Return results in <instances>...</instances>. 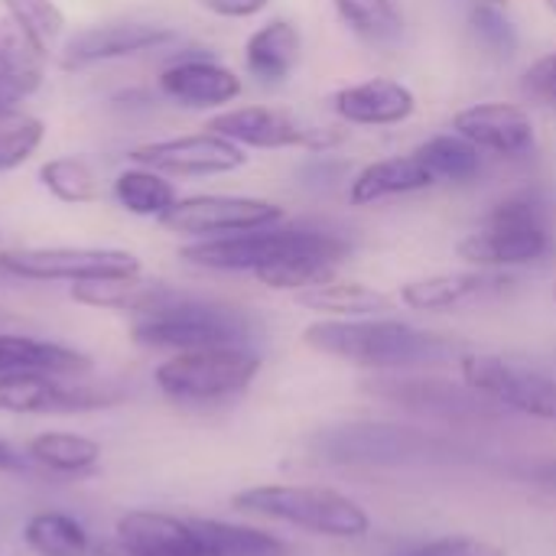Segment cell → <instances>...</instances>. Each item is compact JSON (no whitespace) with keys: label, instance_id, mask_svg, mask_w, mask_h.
<instances>
[{"label":"cell","instance_id":"cell-10","mask_svg":"<svg viewBox=\"0 0 556 556\" xmlns=\"http://www.w3.org/2000/svg\"><path fill=\"white\" fill-rule=\"evenodd\" d=\"M117 388L85 384L81 378L52 375H0V414L55 417V414H91L114 407Z\"/></svg>","mask_w":556,"mask_h":556},{"label":"cell","instance_id":"cell-32","mask_svg":"<svg viewBox=\"0 0 556 556\" xmlns=\"http://www.w3.org/2000/svg\"><path fill=\"white\" fill-rule=\"evenodd\" d=\"M42 121L20 111V108H3L0 111V173L13 169L20 163H26L39 143H42Z\"/></svg>","mask_w":556,"mask_h":556},{"label":"cell","instance_id":"cell-4","mask_svg":"<svg viewBox=\"0 0 556 556\" xmlns=\"http://www.w3.org/2000/svg\"><path fill=\"white\" fill-rule=\"evenodd\" d=\"M231 505L244 515H257V518H270L290 528H303L323 538H362L368 534L371 521L368 511L336 492V489H323V485H254L244 489L231 498Z\"/></svg>","mask_w":556,"mask_h":556},{"label":"cell","instance_id":"cell-29","mask_svg":"<svg viewBox=\"0 0 556 556\" xmlns=\"http://www.w3.org/2000/svg\"><path fill=\"white\" fill-rule=\"evenodd\" d=\"M114 199L121 208H127L130 215H140V218H163L179 202L173 182H166L163 173L147 169V166L121 173L114 179Z\"/></svg>","mask_w":556,"mask_h":556},{"label":"cell","instance_id":"cell-5","mask_svg":"<svg viewBox=\"0 0 556 556\" xmlns=\"http://www.w3.org/2000/svg\"><path fill=\"white\" fill-rule=\"evenodd\" d=\"M459 257L472 267H525L538 264L554 251L544 205L534 195H511L498 202L476 235L459 241Z\"/></svg>","mask_w":556,"mask_h":556},{"label":"cell","instance_id":"cell-3","mask_svg":"<svg viewBox=\"0 0 556 556\" xmlns=\"http://www.w3.org/2000/svg\"><path fill=\"white\" fill-rule=\"evenodd\" d=\"M134 342L153 352H199L222 345H244L251 339V319L215 300L173 293L163 306L137 316L130 329Z\"/></svg>","mask_w":556,"mask_h":556},{"label":"cell","instance_id":"cell-1","mask_svg":"<svg viewBox=\"0 0 556 556\" xmlns=\"http://www.w3.org/2000/svg\"><path fill=\"white\" fill-rule=\"evenodd\" d=\"M303 342L323 355L365 368H420L463 358V345L450 336L417 329L397 319H319L303 332Z\"/></svg>","mask_w":556,"mask_h":556},{"label":"cell","instance_id":"cell-7","mask_svg":"<svg viewBox=\"0 0 556 556\" xmlns=\"http://www.w3.org/2000/svg\"><path fill=\"white\" fill-rule=\"evenodd\" d=\"M365 391L378 401H388L407 414L446 424V427H482L502 420L505 407L485 397L482 391L469 388L466 381H443V378H410V375H384L365 381Z\"/></svg>","mask_w":556,"mask_h":556},{"label":"cell","instance_id":"cell-27","mask_svg":"<svg viewBox=\"0 0 556 556\" xmlns=\"http://www.w3.org/2000/svg\"><path fill=\"white\" fill-rule=\"evenodd\" d=\"M23 541L36 556H88L91 538L81 521L65 511H39L26 521Z\"/></svg>","mask_w":556,"mask_h":556},{"label":"cell","instance_id":"cell-40","mask_svg":"<svg viewBox=\"0 0 556 556\" xmlns=\"http://www.w3.org/2000/svg\"><path fill=\"white\" fill-rule=\"evenodd\" d=\"M554 300H556V283H554Z\"/></svg>","mask_w":556,"mask_h":556},{"label":"cell","instance_id":"cell-22","mask_svg":"<svg viewBox=\"0 0 556 556\" xmlns=\"http://www.w3.org/2000/svg\"><path fill=\"white\" fill-rule=\"evenodd\" d=\"M176 290L156 280H143L140 274L134 277H114V280H88V283H72V300L81 306L94 309H114V313H134L147 316L156 306H163Z\"/></svg>","mask_w":556,"mask_h":556},{"label":"cell","instance_id":"cell-17","mask_svg":"<svg viewBox=\"0 0 556 556\" xmlns=\"http://www.w3.org/2000/svg\"><path fill=\"white\" fill-rule=\"evenodd\" d=\"M515 287L511 277L492 274L485 267L479 270H456V274H433L424 280H410L401 287V303L417 313H446L459 309L476 300L502 296Z\"/></svg>","mask_w":556,"mask_h":556},{"label":"cell","instance_id":"cell-8","mask_svg":"<svg viewBox=\"0 0 556 556\" xmlns=\"http://www.w3.org/2000/svg\"><path fill=\"white\" fill-rule=\"evenodd\" d=\"M326 231L313 228H257V231H241V235H225V238H202L195 244L182 248V261L192 267L205 270H225V274H264L277 267L280 261L309 251L319 244Z\"/></svg>","mask_w":556,"mask_h":556},{"label":"cell","instance_id":"cell-28","mask_svg":"<svg viewBox=\"0 0 556 556\" xmlns=\"http://www.w3.org/2000/svg\"><path fill=\"white\" fill-rule=\"evenodd\" d=\"M414 153L424 160V166L433 173V179L472 182L482 173V150L476 143H469L463 134H456V130L424 140Z\"/></svg>","mask_w":556,"mask_h":556},{"label":"cell","instance_id":"cell-33","mask_svg":"<svg viewBox=\"0 0 556 556\" xmlns=\"http://www.w3.org/2000/svg\"><path fill=\"white\" fill-rule=\"evenodd\" d=\"M10 23L20 26L42 52L52 49V42L62 36L65 29V16L55 7V0H0Z\"/></svg>","mask_w":556,"mask_h":556},{"label":"cell","instance_id":"cell-14","mask_svg":"<svg viewBox=\"0 0 556 556\" xmlns=\"http://www.w3.org/2000/svg\"><path fill=\"white\" fill-rule=\"evenodd\" d=\"M130 160L137 166H147L156 173H176V176H215V173L241 169L248 163L244 147H238L212 130L140 143L130 150Z\"/></svg>","mask_w":556,"mask_h":556},{"label":"cell","instance_id":"cell-18","mask_svg":"<svg viewBox=\"0 0 556 556\" xmlns=\"http://www.w3.org/2000/svg\"><path fill=\"white\" fill-rule=\"evenodd\" d=\"M329 108L349 124L388 127V124L407 121L417 111V98L404 81L378 75V78H365V81L336 88L329 94Z\"/></svg>","mask_w":556,"mask_h":556},{"label":"cell","instance_id":"cell-24","mask_svg":"<svg viewBox=\"0 0 556 556\" xmlns=\"http://www.w3.org/2000/svg\"><path fill=\"white\" fill-rule=\"evenodd\" d=\"M300 29L290 20H270L257 33H251L244 46V65L254 78L267 85L287 81L300 62Z\"/></svg>","mask_w":556,"mask_h":556},{"label":"cell","instance_id":"cell-20","mask_svg":"<svg viewBox=\"0 0 556 556\" xmlns=\"http://www.w3.org/2000/svg\"><path fill=\"white\" fill-rule=\"evenodd\" d=\"M91 358L62 342H46L33 336L0 332V375H52V378H85Z\"/></svg>","mask_w":556,"mask_h":556},{"label":"cell","instance_id":"cell-30","mask_svg":"<svg viewBox=\"0 0 556 556\" xmlns=\"http://www.w3.org/2000/svg\"><path fill=\"white\" fill-rule=\"evenodd\" d=\"M339 20L365 42L388 46L404 33V16L394 0H332Z\"/></svg>","mask_w":556,"mask_h":556},{"label":"cell","instance_id":"cell-21","mask_svg":"<svg viewBox=\"0 0 556 556\" xmlns=\"http://www.w3.org/2000/svg\"><path fill=\"white\" fill-rule=\"evenodd\" d=\"M437 179L433 173L424 166V160L417 153L410 156H391V160H378L368 163L352 182H349V202L352 205H375L394 195H407V192H420L430 189Z\"/></svg>","mask_w":556,"mask_h":556},{"label":"cell","instance_id":"cell-16","mask_svg":"<svg viewBox=\"0 0 556 556\" xmlns=\"http://www.w3.org/2000/svg\"><path fill=\"white\" fill-rule=\"evenodd\" d=\"M453 130L463 134L479 150L511 160L531 153L538 140L531 114L521 104H508V101H482L459 111Z\"/></svg>","mask_w":556,"mask_h":556},{"label":"cell","instance_id":"cell-12","mask_svg":"<svg viewBox=\"0 0 556 556\" xmlns=\"http://www.w3.org/2000/svg\"><path fill=\"white\" fill-rule=\"evenodd\" d=\"M459 368L469 388L482 391L505 410H518V414L556 424V378L518 368L495 355H479V352H466L459 358Z\"/></svg>","mask_w":556,"mask_h":556},{"label":"cell","instance_id":"cell-15","mask_svg":"<svg viewBox=\"0 0 556 556\" xmlns=\"http://www.w3.org/2000/svg\"><path fill=\"white\" fill-rule=\"evenodd\" d=\"M173 39H176V29L160 26V23H140V20L91 26V29H81L68 39V46L62 52V68L78 72V68H88L98 62L140 55V52L160 49Z\"/></svg>","mask_w":556,"mask_h":556},{"label":"cell","instance_id":"cell-31","mask_svg":"<svg viewBox=\"0 0 556 556\" xmlns=\"http://www.w3.org/2000/svg\"><path fill=\"white\" fill-rule=\"evenodd\" d=\"M39 179L59 202H68V205L94 202L101 195L98 173L91 169V163H85L78 156H55V160L42 163Z\"/></svg>","mask_w":556,"mask_h":556},{"label":"cell","instance_id":"cell-9","mask_svg":"<svg viewBox=\"0 0 556 556\" xmlns=\"http://www.w3.org/2000/svg\"><path fill=\"white\" fill-rule=\"evenodd\" d=\"M0 270L20 280H65V283H88V280H114L140 274V261L130 251L117 248H20L0 251Z\"/></svg>","mask_w":556,"mask_h":556},{"label":"cell","instance_id":"cell-25","mask_svg":"<svg viewBox=\"0 0 556 556\" xmlns=\"http://www.w3.org/2000/svg\"><path fill=\"white\" fill-rule=\"evenodd\" d=\"M296 303L306 309H316V313L339 316V319H365V316L388 313L394 306V300L375 287H365L355 280H332V277L300 290Z\"/></svg>","mask_w":556,"mask_h":556},{"label":"cell","instance_id":"cell-35","mask_svg":"<svg viewBox=\"0 0 556 556\" xmlns=\"http://www.w3.org/2000/svg\"><path fill=\"white\" fill-rule=\"evenodd\" d=\"M401 556H505L502 547L479 541V538H463V534H450V538H437V541H424L414 544L407 554Z\"/></svg>","mask_w":556,"mask_h":556},{"label":"cell","instance_id":"cell-11","mask_svg":"<svg viewBox=\"0 0 556 556\" xmlns=\"http://www.w3.org/2000/svg\"><path fill=\"white\" fill-rule=\"evenodd\" d=\"M208 130L222 134L225 140H231L238 147H254V150L300 147V150L326 153L342 143V134H336L329 127L306 124L280 108H235V111L215 114L208 121Z\"/></svg>","mask_w":556,"mask_h":556},{"label":"cell","instance_id":"cell-26","mask_svg":"<svg viewBox=\"0 0 556 556\" xmlns=\"http://www.w3.org/2000/svg\"><path fill=\"white\" fill-rule=\"evenodd\" d=\"M29 463L52 476H88L101 463V446L91 437L81 433H39L26 446Z\"/></svg>","mask_w":556,"mask_h":556},{"label":"cell","instance_id":"cell-2","mask_svg":"<svg viewBox=\"0 0 556 556\" xmlns=\"http://www.w3.org/2000/svg\"><path fill=\"white\" fill-rule=\"evenodd\" d=\"M309 453L332 466H450L469 463L472 450L417 427L339 424L309 437Z\"/></svg>","mask_w":556,"mask_h":556},{"label":"cell","instance_id":"cell-23","mask_svg":"<svg viewBox=\"0 0 556 556\" xmlns=\"http://www.w3.org/2000/svg\"><path fill=\"white\" fill-rule=\"evenodd\" d=\"M42 81V49L10 20L0 23V111L16 108Z\"/></svg>","mask_w":556,"mask_h":556},{"label":"cell","instance_id":"cell-13","mask_svg":"<svg viewBox=\"0 0 556 556\" xmlns=\"http://www.w3.org/2000/svg\"><path fill=\"white\" fill-rule=\"evenodd\" d=\"M283 218V208L251 195H189L179 199L160 222L189 238H225L241 231L270 228Z\"/></svg>","mask_w":556,"mask_h":556},{"label":"cell","instance_id":"cell-37","mask_svg":"<svg viewBox=\"0 0 556 556\" xmlns=\"http://www.w3.org/2000/svg\"><path fill=\"white\" fill-rule=\"evenodd\" d=\"M205 10L218 13V16H231V20H244L261 13L270 0H199Z\"/></svg>","mask_w":556,"mask_h":556},{"label":"cell","instance_id":"cell-38","mask_svg":"<svg viewBox=\"0 0 556 556\" xmlns=\"http://www.w3.org/2000/svg\"><path fill=\"white\" fill-rule=\"evenodd\" d=\"M26 469H29V456H23L13 443L0 437V472H26Z\"/></svg>","mask_w":556,"mask_h":556},{"label":"cell","instance_id":"cell-39","mask_svg":"<svg viewBox=\"0 0 556 556\" xmlns=\"http://www.w3.org/2000/svg\"><path fill=\"white\" fill-rule=\"evenodd\" d=\"M479 3H495V7H502V3H508V0H479Z\"/></svg>","mask_w":556,"mask_h":556},{"label":"cell","instance_id":"cell-36","mask_svg":"<svg viewBox=\"0 0 556 556\" xmlns=\"http://www.w3.org/2000/svg\"><path fill=\"white\" fill-rule=\"evenodd\" d=\"M525 94L541 101V104H554L556 108V49L547 52L544 59H538L525 72Z\"/></svg>","mask_w":556,"mask_h":556},{"label":"cell","instance_id":"cell-6","mask_svg":"<svg viewBox=\"0 0 556 556\" xmlns=\"http://www.w3.org/2000/svg\"><path fill=\"white\" fill-rule=\"evenodd\" d=\"M261 371V355L248 345H222L199 352H176L166 358L153 381L163 397L176 404H212L241 394Z\"/></svg>","mask_w":556,"mask_h":556},{"label":"cell","instance_id":"cell-19","mask_svg":"<svg viewBox=\"0 0 556 556\" xmlns=\"http://www.w3.org/2000/svg\"><path fill=\"white\" fill-rule=\"evenodd\" d=\"M160 91L182 108H218L241 94V78L222 62L192 55L160 72Z\"/></svg>","mask_w":556,"mask_h":556},{"label":"cell","instance_id":"cell-34","mask_svg":"<svg viewBox=\"0 0 556 556\" xmlns=\"http://www.w3.org/2000/svg\"><path fill=\"white\" fill-rule=\"evenodd\" d=\"M469 26L479 36V42L495 55H511L518 49V29L495 3H476L469 13Z\"/></svg>","mask_w":556,"mask_h":556}]
</instances>
